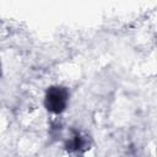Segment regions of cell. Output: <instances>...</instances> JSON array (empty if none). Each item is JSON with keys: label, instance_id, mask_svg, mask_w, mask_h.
Segmentation results:
<instances>
[{"label": "cell", "instance_id": "6da1fadb", "mask_svg": "<svg viewBox=\"0 0 157 157\" xmlns=\"http://www.w3.org/2000/svg\"><path fill=\"white\" fill-rule=\"evenodd\" d=\"M65 99H66L65 93H63L61 90L55 88L48 96V105H49L50 109H53L55 112H59L65 105Z\"/></svg>", "mask_w": 157, "mask_h": 157}]
</instances>
